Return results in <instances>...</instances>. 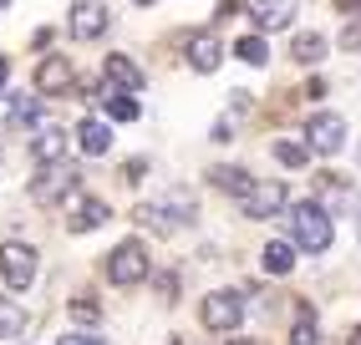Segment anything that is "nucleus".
<instances>
[{
	"mask_svg": "<svg viewBox=\"0 0 361 345\" xmlns=\"http://www.w3.org/2000/svg\"><path fill=\"white\" fill-rule=\"evenodd\" d=\"M285 224H290L295 249H305V254H326V249H331V213H326L316 199L295 203L290 213H285Z\"/></svg>",
	"mask_w": 361,
	"mask_h": 345,
	"instance_id": "obj_1",
	"label": "nucleus"
},
{
	"mask_svg": "<svg viewBox=\"0 0 361 345\" xmlns=\"http://www.w3.org/2000/svg\"><path fill=\"white\" fill-rule=\"evenodd\" d=\"M148 269H153V264H148V244H142V239H123V244L107 254V280L123 284V289L142 284V280H148Z\"/></svg>",
	"mask_w": 361,
	"mask_h": 345,
	"instance_id": "obj_2",
	"label": "nucleus"
},
{
	"mask_svg": "<svg viewBox=\"0 0 361 345\" xmlns=\"http://www.w3.org/2000/svg\"><path fill=\"white\" fill-rule=\"evenodd\" d=\"M199 315H204V325H209V330L234 335V325L245 320V294H239V289H214V294H204Z\"/></svg>",
	"mask_w": 361,
	"mask_h": 345,
	"instance_id": "obj_3",
	"label": "nucleus"
},
{
	"mask_svg": "<svg viewBox=\"0 0 361 345\" xmlns=\"http://www.w3.org/2000/svg\"><path fill=\"white\" fill-rule=\"evenodd\" d=\"M305 142H310V153L336 158V153L346 147V117H341V112H310V122H305Z\"/></svg>",
	"mask_w": 361,
	"mask_h": 345,
	"instance_id": "obj_4",
	"label": "nucleus"
},
{
	"mask_svg": "<svg viewBox=\"0 0 361 345\" xmlns=\"http://www.w3.org/2000/svg\"><path fill=\"white\" fill-rule=\"evenodd\" d=\"M0 280H6L11 289H31L36 280V249L31 244H0Z\"/></svg>",
	"mask_w": 361,
	"mask_h": 345,
	"instance_id": "obj_5",
	"label": "nucleus"
},
{
	"mask_svg": "<svg viewBox=\"0 0 361 345\" xmlns=\"http://www.w3.org/2000/svg\"><path fill=\"white\" fill-rule=\"evenodd\" d=\"M77 183H82V172L71 163H51V168H41V178L31 183V199L36 203H61L66 193H77Z\"/></svg>",
	"mask_w": 361,
	"mask_h": 345,
	"instance_id": "obj_6",
	"label": "nucleus"
},
{
	"mask_svg": "<svg viewBox=\"0 0 361 345\" xmlns=\"http://www.w3.org/2000/svg\"><path fill=\"white\" fill-rule=\"evenodd\" d=\"M66 26H71V36H77V41H97V36L112 26L107 0H77V6H71V15H66Z\"/></svg>",
	"mask_w": 361,
	"mask_h": 345,
	"instance_id": "obj_7",
	"label": "nucleus"
},
{
	"mask_svg": "<svg viewBox=\"0 0 361 345\" xmlns=\"http://www.w3.org/2000/svg\"><path fill=\"white\" fill-rule=\"evenodd\" d=\"M71 82H77V66H71L66 56H41V66H36V96H61Z\"/></svg>",
	"mask_w": 361,
	"mask_h": 345,
	"instance_id": "obj_8",
	"label": "nucleus"
},
{
	"mask_svg": "<svg viewBox=\"0 0 361 345\" xmlns=\"http://www.w3.org/2000/svg\"><path fill=\"white\" fill-rule=\"evenodd\" d=\"M102 77H107V87L128 92V96L148 87V77H142V66H137L133 56H107V61H102Z\"/></svg>",
	"mask_w": 361,
	"mask_h": 345,
	"instance_id": "obj_9",
	"label": "nucleus"
},
{
	"mask_svg": "<svg viewBox=\"0 0 361 345\" xmlns=\"http://www.w3.org/2000/svg\"><path fill=\"white\" fill-rule=\"evenodd\" d=\"M245 6H250V20L259 31H280V26H290L300 0H245Z\"/></svg>",
	"mask_w": 361,
	"mask_h": 345,
	"instance_id": "obj_10",
	"label": "nucleus"
},
{
	"mask_svg": "<svg viewBox=\"0 0 361 345\" xmlns=\"http://www.w3.org/2000/svg\"><path fill=\"white\" fill-rule=\"evenodd\" d=\"M219 61H224V41L214 36V31H199V36H188V66L194 71H219Z\"/></svg>",
	"mask_w": 361,
	"mask_h": 345,
	"instance_id": "obj_11",
	"label": "nucleus"
},
{
	"mask_svg": "<svg viewBox=\"0 0 361 345\" xmlns=\"http://www.w3.org/2000/svg\"><path fill=\"white\" fill-rule=\"evenodd\" d=\"M239 208H245L250 218H275L285 208V183H255V193Z\"/></svg>",
	"mask_w": 361,
	"mask_h": 345,
	"instance_id": "obj_12",
	"label": "nucleus"
},
{
	"mask_svg": "<svg viewBox=\"0 0 361 345\" xmlns=\"http://www.w3.org/2000/svg\"><path fill=\"white\" fill-rule=\"evenodd\" d=\"M0 117H6V127H36V117H41V96H26V92L0 96Z\"/></svg>",
	"mask_w": 361,
	"mask_h": 345,
	"instance_id": "obj_13",
	"label": "nucleus"
},
{
	"mask_svg": "<svg viewBox=\"0 0 361 345\" xmlns=\"http://www.w3.org/2000/svg\"><path fill=\"white\" fill-rule=\"evenodd\" d=\"M77 147H82L87 158H102L107 147H112V127H107L102 117H82L77 122Z\"/></svg>",
	"mask_w": 361,
	"mask_h": 345,
	"instance_id": "obj_14",
	"label": "nucleus"
},
{
	"mask_svg": "<svg viewBox=\"0 0 361 345\" xmlns=\"http://www.w3.org/2000/svg\"><path fill=\"white\" fill-rule=\"evenodd\" d=\"M107 224V199H77V208L66 213V229L71 234H92Z\"/></svg>",
	"mask_w": 361,
	"mask_h": 345,
	"instance_id": "obj_15",
	"label": "nucleus"
},
{
	"mask_svg": "<svg viewBox=\"0 0 361 345\" xmlns=\"http://www.w3.org/2000/svg\"><path fill=\"white\" fill-rule=\"evenodd\" d=\"M31 158H36L41 168L66 163V132H61V127H41V132L31 137Z\"/></svg>",
	"mask_w": 361,
	"mask_h": 345,
	"instance_id": "obj_16",
	"label": "nucleus"
},
{
	"mask_svg": "<svg viewBox=\"0 0 361 345\" xmlns=\"http://www.w3.org/2000/svg\"><path fill=\"white\" fill-rule=\"evenodd\" d=\"M316 193H321V208L331 213V208H351V183L341 178V172H316Z\"/></svg>",
	"mask_w": 361,
	"mask_h": 345,
	"instance_id": "obj_17",
	"label": "nucleus"
},
{
	"mask_svg": "<svg viewBox=\"0 0 361 345\" xmlns=\"http://www.w3.org/2000/svg\"><path fill=\"white\" fill-rule=\"evenodd\" d=\"M209 178H214V188H219V193H234L239 203L255 193V178H250L245 168H209Z\"/></svg>",
	"mask_w": 361,
	"mask_h": 345,
	"instance_id": "obj_18",
	"label": "nucleus"
},
{
	"mask_svg": "<svg viewBox=\"0 0 361 345\" xmlns=\"http://www.w3.org/2000/svg\"><path fill=\"white\" fill-rule=\"evenodd\" d=\"M259 264H264V275H290V269H295V244L270 239V244L259 249Z\"/></svg>",
	"mask_w": 361,
	"mask_h": 345,
	"instance_id": "obj_19",
	"label": "nucleus"
},
{
	"mask_svg": "<svg viewBox=\"0 0 361 345\" xmlns=\"http://www.w3.org/2000/svg\"><path fill=\"white\" fill-rule=\"evenodd\" d=\"M137 224L148 229V234H178V224H173V213H168L163 203H137Z\"/></svg>",
	"mask_w": 361,
	"mask_h": 345,
	"instance_id": "obj_20",
	"label": "nucleus"
},
{
	"mask_svg": "<svg viewBox=\"0 0 361 345\" xmlns=\"http://www.w3.org/2000/svg\"><path fill=\"white\" fill-rule=\"evenodd\" d=\"M326 56V36H316V31H300L295 41H290V61H300V66H316Z\"/></svg>",
	"mask_w": 361,
	"mask_h": 345,
	"instance_id": "obj_21",
	"label": "nucleus"
},
{
	"mask_svg": "<svg viewBox=\"0 0 361 345\" xmlns=\"http://www.w3.org/2000/svg\"><path fill=\"white\" fill-rule=\"evenodd\" d=\"M102 102H107V117L112 122H137V96H128V92H117V87H107V96H102Z\"/></svg>",
	"mask_w": 361,
	"mask_h": 345,
	"instance_id": "obj_22",
	"label": "nucleus"
},
{
	"mask_svg": "<svg viewBox=\"0 0 361 345\" xmlns=\"http://www.w3.org/2000/svg\"><path fill=\"white\" fill-rule=\"evenodd\" d=\"M20 330H26V310H20L16 300H6V294H0V340H16Z\"/></svg>",
	"mask_w": 361,
	"mask_h": 345,
	"instance_id": "obj_23",
	"label": "nucleus"
},
{
	"mask_svg": "<svg viewBox=\"0 0 361 345\" xmlns=\"http://www.w3.org/2000/svg\"><path fill=\"white\" fill-rule=\"evenodd\" d=\"M234 56L250 61V66H264V61H270V46H264V36H239L234 41Z\"/></svg>",
	"mask_w": 361,
	"mask_h": 345,
	"instance_id": "obj_24",
	"label": "nucleus"
},
{
	"mask_svg": "<svg viewBox=\"0 0 361 345\" xmlns=\"http://www.w3.org/2000/svg\"><path fill=\"white\" fill-rule=\"evenodd\" d=\"M275 158H280L285 168H305V163H310V142H295V137H280V142H275Z\"/></svg>",
	"mask_w": 361,
	"mask_h": 345,
	"instance_id": "obj_25",
	"label": "nucleus"
},
{
	"mask_svg": "<svg viewBox=\"0 0 361 345\" xmlns=\"http://www.w3.org/2000/svg\"><path fill=\"white\" fill-rule=\"evenodd\" d=\"M290 345H321L316 310H310V305H300V320H295V330H290Z\"/></svg>",
	"mask_w": 361,
	"mask_h": 345,
	"instance_id": "obj_26",
	"label": "nucleus"
},
{
	"mask_svg": "<svg viewBox=\"0 0 361 345\" xmlns=\"http://www.w3.org/2000/svg\"><path fill=\"white\" fill-rule=\"evenodd\" d=\"M341 46L346 51H361V20H346L341 26Z\"/></svg>",
	"mask_w": 361,
	"mask_h": 345,
	"instance_id": "obj_27",
	"label": "nucleus"
},
{
	"mask_svg": "<svg viewBox=\"0 0 361 345\" xmlns=\"http://www.w3.org/2000/svg\"><path fill=\"white\" fill-rule=\"evenodd\" d=\"M71 315H77V320H97V305H92V300H87V294H82V300H77V305H71Z\"/></svg>",
	"mask_w": 361,
	"mask_h": 345,
	"instance_id": "obj_28",
	"label": "nucleus"
},
{
	"mask_svg": "<svg viewBox=\"0 0 361 345\" xmlns=\"http://www.w3.org/2000/svg\"><path fill=\"white\" fill-rule=\"evenodd\" d=\"M56 345H107V340H97V335H61Z\"/></svg>",
	"mask_w": 361,
	"mask_h": 345,
	"instance_id": "obj_29",
	"label": "nucleus"
},
{
	"mask_svg": "<svg viewBox=\"0 0 361 345\" xmlns=\"http://www.w3.org/2000/svg\"><path fill=\"white\" fill-rule=\"evenodd\" d=\"M336 11H341V15H356V11H361V0H336Z\"/></svg>",
	"mask_w": 361,
	"mask_h": 345,
	"instance_id": "obj_30",
	"label": "nucleus"
},
{
	"mask_svg": "<svg viewBox=\"0 0 361 345\" xmlns=\"http://www.w3.org/2000/svg\"><path fill=\"white\" fill-rule=\"evenodd\" d=\"M229 345H264V340H255V335H229Z\"/></svg>",
	"mask_w": 361,
	"mask_h": 345,
	"instance_id": "obj_31",
	"label": "nucleus"
},
{
	"mask_svg": "<svg viewBox=\"0 0 361 345\" xmlns=\"http://www.w3.org/2000/svg\"><path fill=\"white\" fill-rule=\"evenodd\" d=\"M6 77H11V61H6V56H0V87H6Z\"/></svg>",
	"mask_w": 361,
	"mask_h": 345,
	"instance_id": "obj_32",
	"label": "nucleus"
},
{
	"mask_svg": "<svg viewBox=\"0 0 361 345\" xmlns=\"http://www.w3.org/2000/svg\"><path fill=\"white\" fill-rule=\"evenodd\" d=\"M351 345H361V325H356V330H351Z\"/></svg>",
	"mask_w": 361,
	"mask_h": 345,
	"instance_id": "obj_33",
	"label": "nucleus"
},
{
	"mask_svg": "<svg viewBox=\"0 0 361 345\" xmlns=\"http://www.w3.org/2000/svg\"><path fill=\"white\" fill-rule=\"evenodd\" d=\"M356 239H361V213H356Z\"/></svg>",
	"mask_w": 361,
	"mask_h": 345,
	"instance_id": "obj_34",
	"label": "nucleus"
},
{
	"mask_svg": "<svg viewBox=\"0 0 361 345\" xmlns=\"http://www.w3.org/2000/svg\"><path fill=\"white\" fill-rule=\"evenodd\" d=\"M133 6H153V0H133Z\"/></svg>",
	"mask_w": 361,
	"mask_h": 345,
	"instance_id": "obj_35",
	"label": "nucleus"
},
{
	"mask_svg": "<svg viewBox=\"0 0 361 345\" xmlns=\"http://www.w3.org/2000/svg\"><path fill=\"white\" fill-rule=\"evenodd\" d=\"M356 163H361V142H356Z\"/></svg>",
	"mask_w": 361,
	"mask_h": 345,
	"instance_id": "obj_36",
	"label": "nucleus"
},
{
	"mask_svg": "<svg viewBox=\"0 0 361 345\" xmlns=\"http://www.w3.org/2000/svg\"><path fill=\"white\" fill-rule=\"evenodd\" d=\"M6 6H11V0H0V11H6Z\"/></svg>",
	"mask_w": 361,
	"mask_h": 345,
	"instance_id": "obj_37",
	"label": "nucleus"
}]
</instances>
